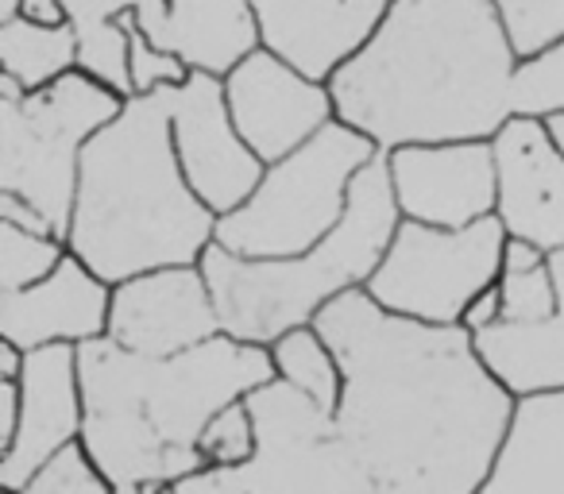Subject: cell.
I'll return each instance as SVG.
<instances>
[{
    "mask_svg": "<svg viewBox=\"0 0 564 494\" xmlns=\"http://www.w3.org/2000/svg\"><path fill=\"white\" fill-rule=\"evenodd\" d=\"M314 329L340 363V440L391 494H479L518 398L464 325L387 314L368 290L322 309Z\"/></svg>",
    "mask_w": 564,
    "mask_h": 494,
    "instance_id": "cell-1",
    "label": "cell"
},
{
    "mask_svg": "<svg viewBox=\"0 0 564 494\" xmlns=\"http://www.w3.org/2000/svg\"><path fill=\"white\" fill-rule=\"evenodd\" d=\"M518 55L491 0H391L329 78L337 120L379 151L495 140L518 117Z\"/></svg>",
    "mask_w": 564,
    "mask_h": 494,
    "instance_id": "cell-2",
    "label": "cell"
},
{
    "mask_svg": "<svg viewBox=\"0 0 564 494\" xmlns=\"http://www.w3.org/2000/svg\"><path fill=\"white\" fill-rule=\"evenodd\" d=\"M86 429L82 448L94 455L117 491L182 486L205 471L202 432L220 409L236 406L274 375L271 348L225 337L171 355L124 352L120 344L89 340L78 348Z\"/></svg>",
    "mask_w": 564,
    "mask_h": 494,
    "instance_id": "cell-3",
    "label": "cell"
},
{
    "mask_svg": "<svg viewBox=\"0 0 564 494\" xmlns=\"http://www.w3.org/2000/svg\"><path fill=\"white\" fill-rule=\"evenodd\" d=\"M217 217L189 189L174 155L171 89L132 97L82 155L66 248L120 286L163 267H202Z\"/></svg>",
    "mask_w": 564,
    "mask_h": 494,
    "instance_id": "cell-4",
    "label": "cell"
},
{
    "mask_svg": "<svg viewBox=\"0 0 564 494\" xmlns=\"http://www.w3.org/2000/svg\"><path fill=\"white\" fill-rule=\"evenodd\" d=\"M402 212L391 194L387 155L379 151L352 182L348 212L329 240L294 260H240L213 243L202 275L213 290L220 332L240 344L271 348L294 329H310L325 306L364 290L383 263Z\"/></svg>",
    "mask_w": 564,
    "mask_h": 494,
    "instance_id": "cell-5",
    "label": "cell"
},
{
    "mask_svg": "<svg viewBox=\"0 0 564 494\" xmlns=\"http://www.w3.org/2000/svg\"><path fill=\"white\" fill-rule=\"evenodd\" d=\"M379 147L333 120L306 147L267 166L256 194L217 220V240L240 260H294L329 240L348 212L352 182Z\"/></svg>",
    "mask_w": 564,
    "mask_h": 494,
    "instance_id": "cell-6",
    "label": "cell"
},
{
    "mask_svg": "<svg viewBox=\"0 0 564 494\" xmlns=\"http://www.w3.org/2000/svg\"><path fill=\"white\" fill-rule=\"evenodd\" d=\"M124 97L74 70L55 86L0 105V194L32 205L58 240L70 235L82 155L124 112Z\"/></svg>",
    "mask_w": 564,
    "mask_h": 494,
    "instance_id": "cell-7",
    "label": "cell"
},
{
    "mask_svg": "<svg viewBox=\"0 0 564 494\" xmlns=\"http://www.w3.org/2000/svg\"><path fill=\"white\" fill-rule=\"evenodd\" d=\"M256 417V460L240 468H205L178 494H391L364 471L340 440L329 409L291 383L271 378L248 394Z\"/></svg>",
    "mask_w": 564,
    "mask_h": 494,
    "instance_id": "cell-8",
    "label": "cell"
},
{
    "mask_svg": "<svg viewBox=\"0 0 564 494\" xmlns=\"http://www.w3.org/2000/svg\"><path fill=\"white\" fill-rule=\"evenodd\" d=\"M507 228L499 217L468 228H430L402 220L364 290L387 314L422 325H464L468 306L502 275Z\"/></svg>",
    "mask_w": 564,
    "mask_h": 494,
    "instance_id": "cell-9",
    "label": "cell"
},
{
    "mask_svg": "<svg viewBox=\"0 0 564 494\" xmlns=\"http://www.w3.org/2000/svg\"><path fill=\"white\" fill-rule=\"evenodd\" d=\"M171 135L189 189L217 220L232 217L263 182L267 166L240 140L225 81L213 74H189L186 86L171 89Z\"/></svg>",
    "mask_w": 564,
    "mask_h": 494,
    "instance_id": "cell-10",
    "label": "cell"
},
{
    "mask_svg": "<svg viewBox=\"0 0 564 494\" xmlns=\"http://www.w3.org/2000/svg\"><path fill=\"white\" fill-rule=\"evenodd\" d=\"M232 124L263 166L282 163L337 120L329 86L259 47L225 78Z\"/></svg>",
    "mask_w": 564,
    "mask_h": 494,
    "instance_id": "cell-11",
    "label": "cell"
},
{
    "mask_svg": "<svg viewBox=\"0 0 564 494\" xmlns=\"http://www.w3.org/2000/svg\"><path fill=\"white\" fill-rule=\"evenodd\" d=\"M391 194L402 220L430 228H468L499 209L495 143H414L387 151Z\"/></svg>",
    "mask_w": 564,
    "mask_h": 494,
    "instance_id": "cell-12",
    "label": "cell"
},
{
    "mask_svg": "<svg viewBox=\"0 0 564 494\" xmlns=\"http://www.w3.org/2000/svg\"><path fill=\"white\" fill-rule=\"evenodd\" d=\"M217 337V301L202 267H163L112 286L109 340L124 352L171 360Z\"/></svg>",
    "mask_w": 564,
    "mask_h": 494,
    "instance_id": "cell-13",
    "label": "cell"
},
{
    "mask_svg": "<svg viewBox=\"0 0 564 494\" xmlns=\"http://www.w3.org/2000/svg\"><path fill=\"white\" fill-rule=\"evenodd\" d=\"M86 429L78 348L55 344L28 352L20 375V429L0 452V491L20 494L28 479L55 460L63 448L78 444Z\"/></svg>",
    "mask_w": 564,
    "mask_h": 494,
    "instance_id": "cell-14",
    "label": "cell"
},
{
    "mask_svg": "<svg viewBox=\"0 0 564 494\" xmlns=\"http://www.w3.org/2000/svg\"><path fill=\"white\" fill-rule=\"evenodd\" d=\"M263 51L306 78H329L376 35L391 0H248Z\"/></svg>",
    "mask_w": 564,
    "mask_h": 494,
    "instance_id": "cell-15",
    "label": "cell"
},
{
    "mask_svg": "<svg viewBox=\"0 0 564 494\" xmlns=\"http://www.w3.org/2000/svg\"><path fill=\"white\" fill-rule=\"evenodd\" d=\"M499 209L510 240L541 252H564V155L549 143L538 117H514L495 135Z\"/></svg>",
    "mask_w": 564,
    "mask_h": 494,
    "instance_id": "cell-16",
    "label": "cell"
},
{
    "mask_svg": "<svg viewBox=\"0 0 564 494\" xmlns=\"http://www.w3.org/2000/svg\"><path fill=\"white\" fill-rule=\"evenodd\" d=\"M112 286L97 278L78 255H66L58 271L28 290H0V340L17 344L20 352L109 337Z\"/></svg>",
    "mask_w": 564,
    "mask_h": 494,
    "instance_id": "cell-17",
    "label": "cell"
},
{
    "mask_svg": "<svg viewBox=\"0 0 564 494\" xmlns=\"http://www.w3.org/2000/svg\"><path fill=\"white\" fill-rule=\"evenodd\" d=\"M148 40L182 58L189 74L220 81L263 47L248 0H166L163 24Z\"/></svg>",
    "mask_w": 564,
    "mask_h": 494,
    "instance_id": "cell-18",
    "label": "cell"
},
{
    "mask_svg": "<svg viewBox=\"0 0 564 494\" xmlns=\"http://www.w3.org/2000/svg\"><path fill=\"white\" fill-rule=\"evenodd\" d=\"M479 494H564V391L518 398Z\"/></svg>",
    "mask_w": 564,
    "mask_h": 494,
    "instance_id": "cell-19",
    "label": "cell"
},
{
    "mask_svg": "<svg viewBox=\"0 0 564 494\" xmlns=\"http://www.w3.org/2000/svg\"><path fill=\"white\" fill-rule=\"evenodd\" d=\"M553 283L561 294V309L541 329H514V325H495L479 332L476 348L491 375L507 386L514 398L541 391H564V252L549 255Z\"/></svg>",
    "mask_w": 564,
    "mask_h": 494,
    "instance_id": "cell-20",
    "label": "cell"
},
{
    "mask_svg": "<svg viewBox=\"0 0 564 494\" xmlns=\"http://www.w3.org/2000/svg\"><path fill=\"white\" fill-rule=\"evenodd\" d=\"M78 70V32L66 28H40L24 17L0 24V74L17 78L28 94L55 86L58 78Z\"/></svg>",
    "mask_w": 564,
    "mask_h": 494,
    "instance_id": "cell-21",
    "label": "cell"
},
{
    "mask_svg": "<svg viewBox=\"0 0 564 494\" xmlns=\"http://www.w3.org/2000/svg\"><path fill=\"white\" fill-rule=\"evenodd\" d=\"M499 298H502V325L514 329H541L561 309V294L553 283L549 252L533 248L525 240H507L502 252V275H499Z\"/></svg>",
    "mask_w": 564,
    "mask_h": 494,
    "instance_id": "cell-22",
    "label": "cell"
},
{
    "mask_svg": "<svg viewBox=\"0 0 564 494\" xmlns=\"http://www.w3.org/2000/svg\"><path fill=\"white\" fill-rule=\"evenodd\" d=\"M271 363L274 375L282 383H291L299 394H306L310 402H317L322 409L337 414L340 391H345V378H340V363L333 355V348L325 344L322 332L310 325V329H294L286 337H279L271 344Z\"/></svg>",
    "mask_w": 564,
    "mask_h": 494,
    "instance_id": "cell-23",
    "label": "cell"
},
{
    "mask_svg": "<svg viewBox=\"0 0 564 494\" xmlns=\"http://www.w3.org/2000/svg\"><path fill=\"white\" fill-rule=\"evenodd\" d=\"M518 63H538L564 47V0H491Z\"/></svg>",
    "mask_w": 564,
    "mask_h": 494,
    "instance_id": "cell-24",
    "label": "cell"
},
{
    "mask_svg": "<svg viewBox=\"0 0 564 494\" xmlns=\"http://www.w3.org/2000/svg\"><path fill=\"white\" fill-rule=\"evenodd\" d=\"M70 255L66 240L58 235L24 232L17 224H0V290H28L58 271V263Z\"/></svg>",
    "mask_w": 564,
    "mask_h": 494,
    "instance_id": "cell-25",
    "label": "cell"
},
{
    "mask_svg": "<svg viewBox=\"0 0 564 494\" xmlns=\"http://www.w3.org/2000/svg\"><path fill=\"white\" fill-rule=\"evenodd\" d=\"M70 28L78 32V40L89 35L112 32L117 24H124L128 17L135 20L143 35H155L159 24L166 17V0H63Z\"/></svg>",
    "mask_w": 564,
    "mask_h": 494,
    "instance_id": "cell-26",
    "label": "cell"
},
{
    "mask_svg": "<svg viewBox=\"0 0 564 494\" xmlns=\"http://www.w3.org/2000/svg\"><path fill=\"white\" fill-rule=\"evenodd\" d=\"M197 448H202L205 468H240V463L256 460L259 432H256V417H251L248 398L220 409L209 421V429L202 432V444Z\"/></svg>",
    "mask_w": 564,
    "mask_h": 494,
    "instance_id": "cell-27",
    "label": "cell"
},
{
    "mask_svg": "<svg viewBox=\"0 0 564 494\" xmlns=\"http://www.w3.org/2000/svg\"><path fill=\"white\" fill-rule=\"evenodd\" d=\"M20 494H117V486L105 479V471L78 440V444L63 448L51 463H43Z\"/></svg>",
    "mask_w": 564,
    "mask_h": 494,
    "instance_id": "cell-28",
    "label": "cell"
},
{
    "mask_svg": "<svg viewBox=\"0 0 564 494\" xmlns=\"http://www.w3.org/2000/svg\"><path fill=\"white\" fill-rule=\"evenodd\" d=\"M518 117H549L564 109V47L549 51L538 63H522L514 78Z\"/></svg>",
    "mask_w": 564,
    "mask_h": 494,
    "instance_id": "cell-29",
    "label": "cell"
},
{
    "mask_svg": "<svg viewBox=\"0 0 564 494\" xmlns=\"http://www.w3.org/2000/svg\"><path fill=\"white\" fill-rule=\"evenodd\" d=\"M132 47H128V70H132V94L135 97H151L163 94V89H178L189 81V70L182 58H174L171 51L155 47L148 35L135 28L132 20Z\"/></svg>",
    "mask_w": 564,
    "mask_h": 494,
    "instance_id": "cell-30",
    "label": "cell"
},
{
    "mask_svg": "<svg viewBox=\"0 0 564 494\" xmlns=\"http://www.w3.org/2000/svg\"><path fill=\"white\" fill-rule=\"evenodd\" d=\"M495 325H502V298H499V283H495L491 290L479 294V298L468 306V314H464V329H468L471 337H479V332L495 329Z\"/></svg>",
    "mask_w": 564,
    "mask_h": 494,
    "instance_id": "cell-31",
    "label": "cell"
},
{
    "mask_svg": "<svg viewBox=\"0 0 564 494\" xmlns=\"http://www.w3.org/2000/svg\"><path fill=\"white\" fill-rule=\"evenodd\" d=\"M20 429V383H0V452L17 440Z\"/></svg>",
    "mask_w": 564,
    "mask_h": 494,
    "instance_id": "cell-32",
    "label": "cell"
},
{
    "mask_svg": "<svg viewBox=\"0 0 564 494\" xmlns=\"http://www.w3.org/2000/svg\"><path fill=\"white\" fill-rule=\"evenodd\" d=\"M20 17H24L28 24H40V28H66L70 24L63 0H24V12H20Z\"/></svg>",
    "mask_w": 564,
    "mask_h": 494,
    "instance_id": "cell-33",
    "label": "cell"
},
{
    "mask_svg": "<svg viewBox=\"0 0 564 494\" xmlns=\"http://www.w3.org/2000/svg\"><path fill=\"white\" fill-rule=\"evenodd\" d=\"M24 360H28V352H20V348L9 344V340H0V383H20Z\"/></svg>",
    "mask_w": 564,
    "mask_h": 494,
    "instance_id": "cell-34",
    "label": "cell"
},
{
    "mask_svg": "<svg viewBox=\"0 0 564 494\" xmlns=\"http://www.w3.org/2000/svg\"><path fill=\"white\" fill-rule=\"evenodd\" d=\"M541 124H545L549 143H553V147L564 155V109H556V112H549V117H541Z\"/></svg>",
    "mask_w": 564,
    "mask_h": 494,
    "instance_id": "cell-35",
    "label": "cell"
},
{
    "mask_svg": "<svg viewBox=\"0 0 564 494\" xmlns=\"http://www.w3.org/2000/svg\"><path fill=\"white\" fill-rule=\"evenodd\" d=\"M24 12V0H0V24H12Z\"/></svg>",
    "mask_w": 564,
    "mask_h": 494,
    "instance_id": "cell-36",
    "label": "cell"
},
{
    "mask_svg": "<svg viewBox=\"0 0 564 494\" xmlns=\"http://www.w3.org/2000/svg\"><path fill=\"white\" fill-rule=\"evenodd\" d=\"M117 494H178L174 486H159V491H117Z\"/></svg>",
    "mask_w": 564,
    "mask_h": 494,
    "instance_id": "cell-37",
    "label": "cell"
},
{
    "mask_svg": "<svg viewBox=\"0 0 564 494\" xmlns=\"http://www.w3.org/2000/svg\"><path fill=\"white\" fill-rule=\"evenodd\" d=\"M0 494H12V491H0Z\"/></svg>",
    "mask_w": 564,
    "mask_h": 494,
    "instance_id": "cell-38",
    "label": "cell"
}]
</instances>
